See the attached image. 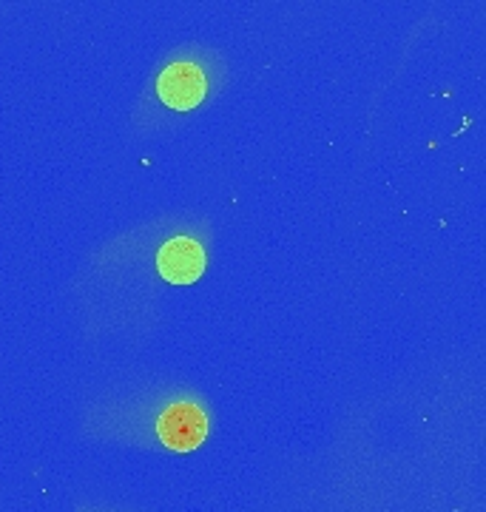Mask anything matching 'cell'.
Returning a JSON list of instances; mask_svg holds the SVG:
<instances>
[{
	"label": "cell",
	"mask_w": 486,
	"mask_h": 512,
	"mask_svg": "<svg viewBox=\"0 0 486 512\" xmlns=\"http://www.w3.org/2000/svg\"><path fill=\"white\" fill-rule=\"evenodd\" d=\"M157 436L174 453H191L208 436V416L194 402L168 404L157 419Z\"/></svg>",
	"instance_id": "obj_1"
},
{
	"label": "cell",
	"mask_w": 486,
	"mask_h": 512,
	"mask_svg": "<svg viewBox=\"0 0 486 512\" xmlns=\"http://www.w3.org/2000/svg\"><path fill=\"white\" fill-rule=\"evenodd\" d=\"M157 94L160 100L174 111H191L208 94V80L205 72L191 60H177L171 66H165L157 77Z\"/></svg>",
	"instance_id": "obj_2"
},
{
	"label": "cell",
	"mask_w": 486,
	"mask_h": 512,
	"mask_svg": "<svg viewBox=\"0 0 486 512\" xmlns=\"http://www.w3.org/2000/svg\"><path fill=\"white\" fill-rule=\"evenodd\" d=\"M205 265V248L191 237L168 239L157 254V271L171 285H194L205 274Z\"/></svg>",
	"instance_id": "obj_3"
}]
</instances>
